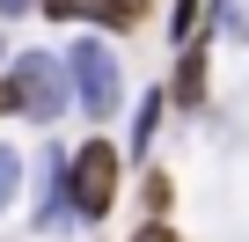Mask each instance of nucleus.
I'll use <instances>...</instances> for the list:
<instances>
[{"mask_svg":"<svg viewBox=\"0 0 249 242\" xmlns=\"http://www.w3.org/2000/svg\"><path fill=\"white\" fill-rule=\"evenodd\" d=\"M8 81H15V110H22V117H44V125H52V117L66 110V74H59L52 52H30Z\"/></svg>","mask_w":249,"mask_h":242,"instance_id":"f03ea898","label":"nucleus"},{"mask_svg":"<svg viewBox=\"0 0 249 242\" xmlns=\"http://www.w3.org/2000/svg\"><path fill=\"white\" fill-rule=\"evenodd\" d=\"M205 95V52H183V66H176V103H198Z\"/></svg>","mask_w":249,"mask_h":242,"instance_id":"39448f33","label":"nucleus"},{"mask_svg":"<svg viewBox=\"0 0 249 242\" xmlns=\"http://www.w3.org/2000/svg\"><path fill=\"white\" fill-rule=\"evenodd\" d=\"M15 184H22V154H15V147H0V205L15 198Z\"/></svg>","mask_w":249,"mask_h":242,"instance_id":"423d86ee","label":"nucleus"},{"mask_svg":"<svg viewBox=\"0 0 249 242\" xmlns=\"http://www.w3.org/2000/svg\"><path fill=\"white\" fill-rule=\"evenodd\" d=\"M22 8H37V0H0V15H22Z\"/></svg>","mask_w":249,"mask_h":242,"instance_id":"1a4fd4ad","label":"nucleus"},{"mask_svg":"<svg viewBox=\"0 0 249 242\" xmlns=\"http://www.w3.org/2000/svg\"><path fill=\"white\" fill-rule=\"evenodd\" d=\"M73 74H81V103H88L95 117H110L117 95H124V74H117L110 44H81V52H73Z\"/></svg>","mask_w":249,"mask_h":242,"instance_id":"7ed1b4c3","label":"nucleus"},{"mask_svg":"<svg viewBox=\"0 0 249 242\" xmlns=\"http://www.w3.org/2000/svg\"><path fill=\"white\" fill-rule=\"evenodd\" d=\"M66 184H73L81 220H103L110 198H117V147H110V140H88V147L66 162Z\"/></svg>","mask_w":249,"mask_h":242,"instance_id":"f257e3e1","label":"nucleus"},{"mask_svg":"<svg viewBox=\"0 0 249 242\" xmlns=\"http://www.w3.org/2000/svg\"><path fill=\"white\" fill-rule=\"evenodd\" d=\"M140 8L132 0H52V22H110V30H124Z\"/></svg>","mask_w":249,"mask_h":242,"instance_id":"20e7f679","label":"nucleus"},{"mask_svg":"<svg viewBox=\"0 0 249 242\" xmlns=\"http://www.w3.org/2000/svg\"><path fill=\"white\" fill-rule=\"evenodd\" d=\"M15 110V81H0V117H8Z\"/></svg>","mask_w":249,"mask_h":242,"instance_id":"6e6552de","label":"nucleus"},{"mask_svg":"<svg viewBox=\"0 0 249 242\" xmlns=\"http://www.w3.org/2000/svg\"><path fill=\"white\" fill-rule=\"evenodd\" d=\"M132 242H176V235H169V227H161V220H154V227H140V235H132Z\"/></svg>","mask_w":249,"mask_h":242,"instance_id":"0eeeda50","label":"nucleus"}]
</instances>
